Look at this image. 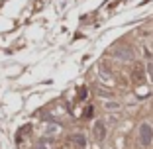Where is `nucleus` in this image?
Segmentation results:
<instances>
[{"label": "nucleus", "mask_w": 153, "mask_h": 149, "mask_svg": "<svg viewBox=\"0 0 153 149\" xmlns=\"http://www.w3.org/2000/svg\"><path fill=\"white\" fill-rule=\"evenodd\" d=\"M151 139H153V128H151V124L143 122L140 126V145L141 147H147L151 143Z\"/></svg>", "instance_id": "nucleus-1"}, {"label": "nucleus", "mask_w": 153, "mask_h": 149, "mask_svg": "<svg viewBox=\"0 0 153 149\" xmlns=\"http://www.w3.org/2000/svg\"><path fill=\"white\" fill-rule=\"evenodd\" d=\"M92 136H94V139H98V141H102L104 137H106V126H104V122H96L94 124V130H92Z\"/></svg>", "instance_id": "nucleus-2"}, {"label": "nucleus", "mask_w": 153, "mask_h": 149, "mask_svg": "<svg viewBox=\"0 0 153 149\" xmlns=\"http://www.w3.org/2000/svg\"><path fill=\"white\" fill-rule=\"evenodd\" d=\"M134 81L137 82V85L145 81V69L141 67V65H135V69H134Z\"/></svg>", "instance_id": "nucleus-3"}, {"label": "nucleus", "mask_w": 153, "mask_h": 149, "mask_svg": "<svg viewBox=\"0 0 153 149\" xmlns=\"http://www.w3.org/2000/svg\"><path fill=\"white\" fill-rule=\"evenodd\" d=\"M92 112H94V108H92V106H86L85 112H82V116H85V118H90V116H92Z\"/></svg>", "instance_id": "nucleus-4"}, {"label": "nucleus", "mask_w": 153, "mask_h": 149, "mask_svg": "<svg viewBox=\"0 0 153 149\" xmlns=\"http://www.w3.org/2000/svg\"><path fill=\"white\" fill-rule=\"evenodd\" d=\"M75 141H79V145H81V147L85 149V145H86V143H85V137H82L81 133H79V136H75Z\"/></svg>", "instance_id": "nucleus-5"}, {"label": "nucleus", "mask_w": 153, "mask_h": 149, "mask_svg": "<svg viewBox=\"0 0 153 149\" xmlns=\"http://www.w3.org/2000/svg\"><path fill=\"white\" fill-rule=\"evenodd\" d=\"M106 108H110V110H116V108H120V104H116V102H106Z\"/></svg>", "instance_id": "nucleus-6"}, {"label": "nucleus", "mask_w": 153, "mask_h": 149, "mask_svg": "<svg viewBox=\"0 0 153 149\" xmlns=\"http://www.w3.org/2000/svg\"><path fill=\"white\" fill-rule=\"evenodd\" d=\"M79 98H81V100L86 98V88H81V90H79Z\"/></svg>", "instance_id": "nucleus-7"}, {"label": "nucleus", "mask_w": 153, "mask_h": 149, "mask_svg": "<svg viewBox=\"0 0 153 149\" xmlns=\"http://www.w3.org/2000/svg\"><path fill=\"white\" fill-rule=\"evenodd\" d=\"M147 71H149V77H151V81H153V65H149Z\"/></svg>", "instance_id": "nucleus-8"}, {"label": "nucleus", "mask_w": 153, "mask_h": 149, "mask_svg": "<svg viewBox=\"0 0 153 149\" xmlns=\"http://www.w3.org/2000/svg\"><path fill=\"white\" fill-rule=\"evenodd\" d=\"M151 47H153V43H151Z\"/></svg>", "instance_id": "nucleus-9"}]
</instances>
